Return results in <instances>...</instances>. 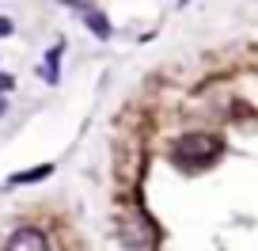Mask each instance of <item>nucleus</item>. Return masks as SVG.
<instances>
[{"mask_svg": "<svg viewBox=\"0 0 258 251\" xmlns=\"http://www.w3.org/2000/svg\"><path fill=\"white\" fill-rule=\"evenodd\" d=\"M175 156L182 164H209L213 156H220V141L213 133H186L175 141Z\"/></svg>", "mask_w": 258, "mask_h": 251, "instance_id": "f257e3e1", "label": "nucleus"}, {"mask_svg": "<svg viewBox=\"0 0 258 251\" xmlns=\"http://www.w3.org/2000/svg\"><path fill=\"white\" fill-rule=\"evenodd\" d=\"M4 251H49V240L42 228H16L4 243Z\"/></svg>", "mask_w": 258, "mask_h": 251, "instance_id": "7ed1b4c3", "label": "nucleus"}, {"mask_svg": "<svg viewBox=\"0 0 258 251\" xmlns=\"http://www.w3.org/2000/svg\"><path fill=\"white\" fill-rule=\"evenodd\" d=\"M0 111H4V103H0Z\"/></svg>", "mask_w": 258, "mask_h": 251, "instance_id": "0eeeda50", "label": "nucleus"}, {"mask_svg": "<svg viewBox=\"0 0 258 251\" xmlns=\"http://www.w3.org/2000/svg\"><path fill=\"white\" fill-rule=\"evenodd\" d=\"M49 175H53V164H38V168H31V171H19V175H12V186L38 183V179H49Z\"/></svg>", "mask_w": 258, "mask_h": 251, "instance_id": "20e7f679", "label": "nucleus"}, {"mask_svg": "<svg viewBox=\"0 0 258 251\" xmlns=\"http://www.w3.org/2000/svg\"><path fill=\"white\" fill-rule=\"evenodd\" d=\"M12 84H16L12 76H0V95H4V91H12Z\"/></svg>", "mask_w": 258, "mask_h": 251, "instance_id": "423d86ee", "label": "nucleus"}, {"mask_svg": "<svg viewBox=\"0 0 258 251\" xmlns=\"http://www.w3.org/2000/svg\"><path fill=\"white\" fill-rule=\"evenodd\" d=\"M12 31H16V23H12V19H4V16H0V38H8Z\"/></svg>", "mask_w": 258, "mask_h": 251, "instance_id": "39448f33", "label": "nucleus"}, {"mask_svg": "<svg viewBox=\"0 0 258 251\" xmlns=\"http://www.w3.org/2000/svg\"><path fill=\"white\" fill-rule=\"evenodd\" d=\"M69 4H73V8L80 12V19H84V23H88V31L95 34V38H110V34H114L110 19H106L103 12H99L95 4H91V0H69Z\"/></svg>", "mask_w": 258, "mask_h": 251, "instance_id": "f03ea898", "label": "nucleus"}]
</instances>
